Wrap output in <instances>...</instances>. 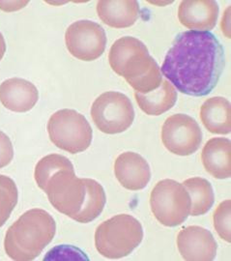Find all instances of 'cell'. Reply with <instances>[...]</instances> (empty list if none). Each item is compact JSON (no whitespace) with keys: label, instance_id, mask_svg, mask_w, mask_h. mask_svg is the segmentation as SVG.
I'll list each match as a JSON object with an SVG mask.
<instances>
[{"label":"cell","instance_id":"obj_6","mask_svg":"<svg viewBox=\"0 0 231 261\" xmlns=\"http://www.w3.org/2000/svg\"><path fill=\"white\" fill-rule=\"evenodd\" d=\"M50 141L59 149L78 154L87 149L93 139L89 122L80 112L64 109L55 112L47 123Z\"/></svg>","mask_w":231,"mask_h":261},{"label":"cell","instance_id":"obj_19","mask_svg":"<svg viewBox=\"0 0 231 261\" xmlns=\"http://www.w3.org/2000/svg\"><path fill=\"white\" fill-rule=\"evenodd\" d=\"M191 196L192 207L190 215L197 217L206 214L212 208L215 195L212 185L206 179L201 177L189 178L183 182Z\"/></svg>","mask_w":231,"mask_h":261},{"label":"cell","instance_id":"obj_16","mask_svg":"<svg viewBox=\"0 0 231 261\" xmlns=\"http://www.w3.org/2000/svg\"><path fill=\"white\" fill-rule=\"evenodd\" d=\"M139 2L125 1H98L97 14L104 23L113 28H130L139 17Z\"/></svg>","mask_w":231,"mask_h":261},{"label":"cell","instance_id":"obj_8","mask_svg":"<svg viewBox=\"0 0 231 261\" xmlns=\"http://www.w3.org/2000/svg\"><path fill=\"white\" fill-rule=\"evenodd\" d=\"M90 113L96 127L108 135L128 130L135 120V110L131 100L117 91L101 94L94 101Z\"/></svg>","mask_w":231,"mask_h":261},{"label":"cell","instance_id":"obj_1","mask_svg":"<svg viewBox=\"0 0 231 261\" xmlns=\"http://www.w3.org/2000/svg\"><path fill=\"white\" fill-rule=\"evenodd\" d=\"M224 50L209 31H185L176 36L161 68L179 92L203 97L217 86L224 68Z\"/></svg>","mask_w":231,"mask_h":261},{"label":"cell","instance_id":"obj_7","mask_svg":"<svg viewBox=\"0 0 231 261\" xmlns=\"http://www.w3.org/2000/svg\"><path fill=\"white\" fill-rule=\"evenodd\" d=\"M150 207L158 222L174 227L183 224L190 215L192 201L187 189L175 180L159 181L150 195Z\"/></svg>","mask_w":231,"mask_h":261},{"label":"cell","instance_id":"obj_3","mask_svg":"<svg viewBox=\"0 0 231 261\" xmlns=\"http://www.w3.org/2000/svg\"><path fill=\"white\" fill-rule=\"evenodd\" d=\"M109 62L114 73L126 80L136 92L149 93L163 82L161 68L139 39L125 36L111 46Z\"/></svg>","mask_w":231,"mask_h":261},{"label":"cell","instance_id":"obj_24","mask_svg":"<svg viewBox=\"0 0 231 261\" xmlns=\"http://www.w3.org/2000/svg\"><path fill=\"white\" fill-rule=\"evenodd\" d=\"M28 1H0V10L5 12H14L24 8Z\"/></svg>","mask_w":231,"mask_h":261},{"label":"cell","instance_id":"obj_4","mask_svg":"<svg viewBox=\"0 0 231 261\" xmlns=\"http://www.w3.org/2000/svg\"><path fill=\"white\" fill-rule=\"evenodd\" d=\"M56 224L46 210L33 208L21 215L8 228L4 250L11 259L34 260L55 238Z\"/></svg>","mask_w":231,"mask_h":261},{"label":"cell","instance_id":"obj_18","mask_svg":"<svg viewBox=\"0 0 231 261\" xmlns=\"http://www.w3.org/2000/svg\"><path fill=\"white\" fill-rule=\"evenodd\" d=\"M135 98L142 112L147 115L159 116L173 108L177 101V92L172 84L163 79L157 89L146 94L136 92Z\"/></svg>","mask_w":231,"mask_h":261},{"label":"cell","instance_id":"obj_25","mask_svg":"<svg viewBox=\"0 0 231 261\" xmlns=\"http://www.w3.org/2000/svg\"><path fill=\"white\" fill-rule=\"evenodd\" d=\"M230 8L228 7L225 13L223 14V17L222 19V33L224 34V36L227 38H230Z\"/></svg>","mask_w":231,"mask_h":261},{"label":"cell","instance_id":"obj_14","mask_svg":"<svg viewBox=\"0 0 231 261\" xmlns=\"http://www.w3.org/2000/svg\"><path fill=\"white\" fill-rule=\"evenodd\" d=\"M39 100L37 87L27 80L13 77L0 84V102L14 112L31 111Z\"/></svg>","mask_w":231,"mask_h":261},{"label":"cell","instance_id":"obj_17","mask_svg":"<svg viewBox=\"0 0 231 261\" xmlns=\"http://www.w3.org/2000/svg\"><path fill=\"white\" fill-rule=\"evenodd\" d=\"M230 103L223 97L207 99L200 108V119L212 134L228 135L231 130Z\"/></svg>","mask_w":231,"mask_h":261},{"label":"cell","instance_id":"obj_23","mask_svg":"<svg viewBox=\"0 0 231 261\" xmlns=\"http://www.w3.org/2000/svg\"><path fill=\"white\" fill-rule=\"evenodd\" d=\"M14 158V147L9 137L0 130V168H5Z\"/></svg>","mask_w":231,"mask_h":261},{"label":"cell","instance_id":"obj_12","mask_svg":"<svg viewBox=\"0 0 231 261\" xmlns=\"http://www.w3.org/2000/svg\"><path fill=\"white\" fill-rule=\"evenodd\" d=\"M114 174L122 187L129 191L144 189L151 179L147 161L135 152H124L116 158Z\"/></svg>","mask_w":231,"mask_h":261},{"label":"cell","instance_id":"obj_2","mask_svg":"<svg viewBox=\"0 0 231 261\" xmlns=\"http://www.w3.org/2000/svg\"><path fill=\"white\" fill-rule=\"evenodd\" d=\"M43 191L58 212L80 224L96 220L107 202L102 185L90 178L76 177L74 168L56 171L47 179Z\"/></svg>","mask_w":231,"mask_h":261},{"label":"cell","instance_id":"obj_21","mask_svg":"<svg viewBox=\"0 0 231 261\" xmlns=\"http://www.w3.org/2000/svg\"><path fill=\"white\" fill-rule=\"evenodd\" d=\"M18 188L12 178L0 174V227L8 221L18 203Z\"/></svg>","mask_w":231,"mask_h":261},{"label":"cell","instance_id":"obj_26","mask_svg":"<svg viewBox=\"0 0 231 261\" xmlns=\"http://www.w3.org/2000/svg\"><path fill=\"white\" fill-rule=\"evenodd\" d=\"M5 53H6V43H5V39L0 32V61L4 57Z\"/></svg>","mask_w":231,"mask_h":261},{"label":"cell","instance_id":"obj_9","mask_svg":"<svg viewBox=\"0 0 231 261\" xmlns=\"http://www.w3.org/2000/svg\"><path fill=\"white\" fill-rule=\"evenodd\" d=\"M65 43L68 51L82 61H94L102 56L107 46L104 28L92 20H78L67 28Z\"/></svg>","mask_w":231,"mask_h":261},{"label":"cell","instance_id":"obj_22","mask_svg":"<svg viewBox=\"0 0 231 261\" xmlns=\"http://www.w3.org/2000/svg\"><path fill=\"white\" fill-rule=\"evenodd\" d=\"M230 199L221 202L213 215L214 227L219 236L225 242H231Z\"/></svg>","mask_w":231,"mask_h":261},{"label":"cell","instance_id":"obj_15","mask_svg":"<svg viewBox=\"0 0 231 261\" xmlns=\"http://www.w3.org/2000/svg\"><path fill=\"white\" fill-rule=\"evenodd\" d=\"M201 161L205 170L213 177H230V140L224 138H213L208 140L201 152Z\"/></svg>","mask_w":231,"mask_h":261},{"label":"cell","instance_id":"obj_10","mask_svg":"<svg viewBox=\"0 0 231 261\" xmlns=\"http://www.w3.org/2000/svg\"><path fill=\"white\" fill-rule=\"evenodd\" d=\"M161 136L165 147L178 156L194 154L202 142V132L198 123L184 113L173 114L167 118Z\"/></svg>","mask_w":231,"mask_h":261},{"label":"cell","instance_id":"obj_20","mask_svg":"<svg viewBox=\"0 0 231 261\" xmlns=\"http://www.w3.org/2000/svg\"><path fill=\"white\" fill-rule=\"evenodd\" d=\"M69 168H74L71 161L59 154H49L41 159L38 162L34 171V177L38 187L43 190L47 179L55 174L56 171Z\"/></svg>","mask_w":231,"mask_h":261},{"label":"cell","instance_id":"obj_5","mask_svg":"<svg viewBox=\"0 0 231 261\" xmlns=\"http://www.w3.org/2000/svg\"><path fill=\"white\" fill-rule=\"evenodd\" d=\"M143 239L142 225L128 214L102 222L95 231V247L106 258L119 259L134 252Z\"/></svg>","mask_w":231,"mask_h":261},{"label":"cell","instance_id":"obj_13","mask_svg":"<svg viewBox=\"0 0 231 261\" xmlns=\"http://www.w3.org/2000/svg\"><path fill=\"white\" fill-rule=\"evenodd\" d=\"M219 5L214 0H186L178 8V19L191 31H209L216 27Z\"/></svg>","mask_w":231,"mask_h":261},{"label":"cell","instance_id":"obj_11","mask_svg":"<svg viewBox=\"0 0 231 261\" xmlns=\"http://www.w3.org/2000/svg\"><path fill=\"white\" fill-rule=\"evenodd\" d=\"M177 248L185 260L211 261L215 259L218 244L213 234L198 225L183 228L177 236Z\"/></svg>","mask_w":231,"mask_h":261}]
</instances>
